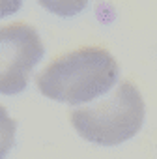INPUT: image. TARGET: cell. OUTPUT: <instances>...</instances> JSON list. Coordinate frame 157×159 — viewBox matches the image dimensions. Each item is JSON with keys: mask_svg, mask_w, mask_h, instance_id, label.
Listing matches in <instances>:
<instances>
[{"mask_svg": "<svg viewBox=\"0 0 157 159\" xmlns=\"http://www.w3.org/2000/svg\"><path fill=\"white\" fill-rule=\"evenodd\" d=\"M144 114L140 90L131 81H123L107 99L73 109L69 120L83 139L101 146H118L140 131Z\"/></svg>", "mask_w": 157, "mask_h": 159, "instance_id": "2", "label": "cell"}, {"mask_svg": "<svg viewBox=\"0 0 157 159\" xmlns=\"http://www.w3.org/2000/svg\"><path fill=\"white\" fill-rule=\"evenodd\" d=\"M43 41L28 23L0 26V94H21L36 64L43 56Z\"/></svg>", "mask_w": 157, "mask_h": 159, "instance_id": "3", "label": "cell"}, {"mask_svg": "<svg viewBox=\"0 0 157 159\" xmlns=\"http://www.w3.org/2000/svg\"><path fill=\"white\" fill-rule=\"evenodd\" d=\"M118 73L120 66L107 49L81 47L51 60L36 77V84L45 98L77 105L107 94Z\"/></svg>", "mask_w": 157, "mask_h": 159, "instance_id": "1", "label": "cell"}, {"mask_svg": "<svg viewBox=\"0 0 157 159\" xmlns=\"http://www.w3.org/2000/svg\"><path fill=\"white\" fill-rule=\"evenodd\" d=\"M17 122L8 114L6 107L0 105V159H4L15 144Z\"/></svg>", "mask_w": 157, "mask_h": 159, "instance_id": "4", "label": "cell"}]
</instances>
